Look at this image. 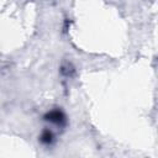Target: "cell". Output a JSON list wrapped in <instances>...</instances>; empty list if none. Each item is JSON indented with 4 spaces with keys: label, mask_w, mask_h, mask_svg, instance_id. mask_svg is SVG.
Segmentation results:
<instances>
[{
    "label": "cell",
    "mask_w": 158,
    "mask_h": 158,
    "mask_svg": "<svg viewBox=\"0 0 158 158\" xmlns=\"http://www.w3.org/2000/svg\"><path fill=\"white\" fill-rule=\"evenodd\" d=\"M40 142L43 146H46V147L53 146L54 142H56V135H54V132L51 128L46 127L44 130H42V132L40 135Z\"/></svg>",
    "instance_id": "7a4b0ae2"
},
{
    "label": "cell",
    "mask_w": 158,
    "mask_h": 158,
    "mask_svg": "<svg viewBox=\"0 0 158 158\" xmlns=\"http://www.w3.org/2000/svg\"><path fill=\"white\" fill-rule=\"evenodd\" d=\"M43 120L57 127H64L67 123V116L60 109H52L47 111L43 116Z\"/></svg>",
    "instance_id": "6da1fadb"
}]
</instances>
